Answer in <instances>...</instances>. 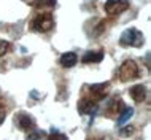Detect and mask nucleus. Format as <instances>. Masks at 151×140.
<instances>
[{
    "label": "nucleus",
    "instance_id": "obj_1",
    "mask_svg": "<svg viewBox=\"0 0 151 140\" xmlns=\"http://www.w3.org/2000/svg\"><path fill=\"white\" fill-rule=\"evenodd\" d=\"M119 43L122 46H135V48H140L142 45L145 43V37L140 30L137 29H127L121 34V38H119Z\"/></svg>",
    "mask_w": 151,
    "mask_h": 140
},
{
    "label": "nucleus",
    "instance_id": "obj_2",
    "mask_svg": "<svg viewBox=\"0 0 151 140\" xmlns=\"http://www.w3.org/2000/svg\"><path fill=\"white\" fill-rule=\"evenodd\" d=\"M54 26V19L51 13H38L32 21V29L35 32H48Z\"/></svg>",
    "mask_w": 151,
    "mask_h": 140
},
{
    "label": "nucleus",
    "instance_id": "obj_3",
    "mask_svg": "<svg viewBox=\"0 0 151 140\" xmlns=\"http://www.w3.org/2000/svg\"><path fill=\"white\" fill-rule=\"evenodd\" d=\"M118 75H119L121 81H129L134 78H138V67L134 61H124L121 64L119 70H118Z\"/></svg>",
    "mask_w": 151,
    "mask_h": 140
},
{
    "label": "nucleus",
    "instance_id": "obj_4",
    "mask_svg": "<svg viewBox=\"0 0 151 140\" xmlns=\"http://www.w3.org/2000/svg\"><path fill=\"white\" fill-rule=\"evenodd\" d=\"M129 8L127 0H107L105 2V11L110 14H121Z\"/></svg>",
    "mask_w": 151,
    "mask_h": 140
},
{
    "label": "nucleus",
    "instance_id": "obj_5",
    "mask_svg": "<svg viewBox=\"0 0 151 140\" xmlns=\"http://www.w3.org/2000/svg\"><path fill=\"white\" fill-rule=\"evenodd\" d=\"M14 121H16V124H18V127L21 131H32L35 127L34 118H32L30 115H27V113H22V112L16 115Z\"/></svg>",
    "mask_w": 151,
    "mask_h": 140
},
{
    "label": "nucleus",
    "instance_id": "obj_6",
    "mask_svg": "<svg viewBox=\"0 0 151 140\" xmlns=\"http://www.w3.org/2000/svg\"><path fill=\"white\" fill-rule=\"evenodd\" d=\"M97 108H99V104H97L96 100H91V99H81V100L78 102V110H80V113H83V115H94L97 112Z\"/></svg>",
    "mask_w": 151,
    "mask_h": 140
},
{
    "label": "nucleus",
    "instance_id": "obj_7",
    "mask_svg": "<svg viewBox=\"0 0 151 140\" xmlns=\"http://www.w3.org/2000/svg\"><path fill=\"white\" fill-rule=\"evenodd\" d=\"M108 89H110V83L105 81V83L92 84L91 88H89V91H91L94 100H102V99H105V96L108 94Z\"/></svg>",
    "mask_w": 151,
    "mask_h": 140
},
{
    "label": "nucleus",
    "instance_id": "obj_8",
    "mask_svg": "<svg viewBox=\"0 0 151 140\" xmlns=\"http://www.w3.org/2000/svg\"><path fill=\"white\" fill-rule=\"evenodd\" d=\"M129 94H130V97H132L135 102H143L146 99V88L143 84H135V86L130 88Z\"/></svg>",
    "mask_w": 151,
    "mask_h": 140
},
{
    "label": "nucleus",
    "instance_id": "obj_9",
    "mask_svg": "<svg viewBox=\"0 0 151 140\" xmlns=\"http://www.w3.org/2000/svg\"><path fill=\"white\" fill-rule=\"evenodd\" d=\"M76 62H78V56H76L75 53H65V54H62L59 59V64L62 65V67H67V69L73 67Z\"/></svg>",
    "mask_w": 151,
    "mask_h": 140
},
{
    "label": "nucleus",
    "instance_id": "obj_10",
    "mask_svg": "<svg viewBox=\"0 0 151 140\" xmlns=\"http://www.w3.org/2000/svg\"><path fill=\"white\" fill-rule=\"evenodd\" d=\"M104 59V53L102 51H88L86 54L81 57L84 64H94V62H100Z\"/></svg>",
    "mask_w": 151,
    "mask_h": 140
},
{
    "label": "nucleus",
    "instance_id": "obj_11",
    "mask_svg": "<svg viewBox=\"0 0 151 140\" xmlns=\"http://www.w3.org/2000/svg\"><path fill=\"white\" fill-rule=\"evenodd\" d=\"M56 3H58L56 0H34L32 5L38 10H51V8L56 6Z\"/></svg>",
    "mask_w": 151,
    "mask_h": 140
},
{
    "label": "nucleus",
    "instance_id": "obj_12",
    "mask_svg": "<svg viewBox=\"0 0 151 140\" xmlns=\"http://www.w3.org/2000/svg\"><path fill=\"white\" fill-rule=\"evenodd\" d=\"M119 115H121V116L118 118V124L121 126V124H124L127 119H130L134 116V108H132V107H126V108H122V112Z\"/></svg>",
    "mask_w": 151,
    "mask_h": 140
},
{
    "label": "nucleus",
    "instance_id": "obj_13",
    "mask_svg": "<svg viewBox=\"0 0 151 140\" xmlns=\"http://www.w3.org/2000/svg\"><path fill=\"white\" fill-rule=\"evenodd\" d=\"M48 140H68V139H67V135L60 134L56 127H52V129H51V135L48 137Z\"/></svg>",
    "mask_w": 151,
    "mask_h": 140
},
{
    "label": "nucleus",
    "instance_id": "obj_14",
    "mask_svg": "<svg viewBox=\"0 0 151 140\" xmlns=\"http://www.w3.org/2000/svg\"><path fill=\"white\" fill-rule=\"evenodd\" d=\"M45 139V132L43 131H35V132H32L27 135V140H43Z\"/></svg>",
    "mask_w": 151,
    "mask_h": 140
},
{
    "label": "nucleus",
    "instance_id": "obj_15",
    "mask_svg": "<svg viewBox=\"0 0 151 140\" xmlns=\"http://www.w3.org/2000/svg\"><path fill=\"white\" fill-rule=\"evenodd\" d=\"M8 51H10V43L5 42V40H0V56L6 54Z\"/></svg>",
    "mask_w": 151,
    "mask_h": 140
},
{
    "label": "nucleus",
    "instance_id": "obj_16",
    "mask_svg": "<svg viewBox=\"0 0 151 140\" xmlns=\"http://www.w3.org/2000/svg\"><path fill=\"white\" fill-rule=\"evenodd\" d=\"M132 132H134V127H132V126H124V129H121V135H122V137L130 135Z\"/></svg>",
    "mask_w": 151,
    "mask_h": 140
},
{
    "label": "nucleus",
    "instance_id": "obj_17",
    "mask_svg": "<svg viewBox=\"0 0 151 140\" xmlns=\"http://www.w3.org/2000/svg\"><path fill=\"white\" fill-rule=\"evenodd\" d=\"M5 108H3V107H0V124H2L3 121H5Z\"/></svg>",
    "mask_w": 151,
    "mask_h": 140
},
{
    "label": "nucleus",
    "instance_id": "obj_18",
    "mask_svg": "<svg viewBox=\"0 0 151 140\" xmlns=\"http://www.w3.org/2000/svg\"><path fill=\"white\" fill-rule=\"evenodd\" d=\"M88 140H96V139H88Z\"/></svg>",
    "mask_w": 151,
    "mask_h": 140
}]
</instances>
